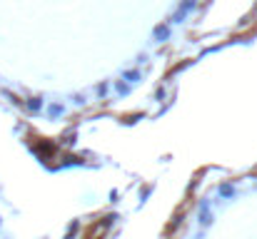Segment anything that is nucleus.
I'll return each instance as SVG.
<instances>
[{
    "mask_svg": "<svg viewBox=\"0 0 257 239\" xmlns=\"http://www.w3.org/2000/svg\"><path fill=\"white\" fill-rule=\"evenodd\" d=\"M170 28L168 25H155L153 28V40H158V43H165V40H170Z\"/></svg>",
    "mask_w": 257,
    "mask_h": 239,
    "instance_id": "f257e3e1",
    "label": "nucleus"
},
{
    "mask_svg": "<svg viewBox=\"0 0 257 239\" xmlns=\"http://www.w3.org/2000/svg\"><path fill=\"white\" fill-rule=\"evenodd\" d=\"M212 219H215V214L210 212L207 202H202V204H200V224H202V227H207V224H210Z\"/></svg>",
    "mask_w": 257,
    "mask_h": 239,
    "instance_id": "f03ea898",
    "label": "nucleus"
},
{
    "mask_svg": "<svg viewBox=\"0 0 257 239\" xmlns=\"http://www.w3.org/2000/svg\"><path fill=\"white\" fill-rule=\"evenodd\" d=\"M63 112H65V107H63L60 102H50V105H48V117H50V120L63 117Z\"/></svg>",
    "mask_w": 257,
    "mask_h": 239,
    "instance_id": "7ed1b4c3",
    "label": "nucleus"
},
{
    "mask_svg": "<svg viewBox=\"0 0 257 239\" xmlns=\"http://www.w3.org/2000/svg\"><path fill=\"white\" fill-rule=\"evenodd\" d=\"M25 107H28L33 115H35V112H40V110H43V97H38V95H35V97H28Z\"/></svg>",
    "mask_w": 257,
    "mask_h": 239,
    "instance_id": "20e7f679",
    "label": "nucleus"
},
{
    "mask_svg": "<svg viewBox=\"0 0 257 239\" xmlns=\"http://www.w3.org/2000/svg\"><path fill=\"white\" fill-rule=\"evenodd\" d=\"M217 192H220L222 199H230V197H235V184H232V182H225V184H220Z\"/></svg>",
    "mask_w": 257,
    "mask_h": 239,
    "instance_id": "39448f33",
    "label": "nucleus"
},
{
    "mask_svg": "<svg viewBox=\"0 0 257 239\" xmlns=\"http://www.w3.org/2000/svg\"><path fill=\"white\" fill-rule=\"evenodd\" d=\"M130 87H133V85H127L125 80H115V92H117L120 97H125V95H130Z\"/></svg>",
    "mask_w": 257,
    "mask_h": 239,
    "instance_id": "423d86ee",
    "label": "nucleus"
},
{
    "mask_svg": "<svg viewBox=\"0 0 257 239\" xmlns=\"http://www.w3.org/2000/svg\"><path fill=\"white\" fill-rule=\"evenodd\" d=\"M122 80H125L127 85H138V82H140V70H127V73L122 75Z\"/></svg>",
    "mask_w": 257,
    "mask_h": 239,
    "instance_id": "0eeeda50",
    "label": "nucleus"
},
{
    "mask_svg": "<svg viewBox=\"0 0 257 239\" xmlns=\"http://www.w3.org/2000/svg\"><path fill=\"white\" fill-rule=\"evenodd\" d=\"M177 10H180V13H185V15H187V13H192V10H195V0H182V5H180Z\"/></svg>",
    "mask_w": 257,
    "mask_h": 239,
    "instance_id": "6e6552de",
    "label": "nucleus"
},
{
    "mask_svg": "<svg viewBox=\"0 0 257 239\" xmlns=\"http://www.w3.org/2000/svg\"><path fill=\"white\" fill-rule=\"evenodd\" d=\"M182 20H185V13L175 10V15H172V23H182Z\"/></svg>",
    "mask_w": 257,
    "mask_h": 239,
    "instance_id": "1a4fd4ad",
    "label": "nucleus"
},
{
    "mask_svg": "<svg viewBox=\"0 0 257 239\" xmlns=\"http://www.w3.org/2000/svg\"><path fill=\"white\" fill-rule=\"evenodd\" d=\"M97 95H100V97H105V95H107V82H102V85L97 87Z\"/></svg>",
    "mask_w": 257,
    "mask_h": 239,
    "instance_id": "9d476101",
    "label": "nucleus"
},
{
    "mask_svg": "<svg viewBox=\"0 0 257 239\" xmlns=\"http://www.w3.org/2000/svg\"><path fill=\"white\" fill-rule=\"evenodd\" d=\"M73 100H75V105H85V97H83V95H75Z\"/></svg>",
    "mask_w": 257,
    "mask_h": 239,
    "instance_id": "9b49d317",
    "label": "nucleus"
}]
</instances>
